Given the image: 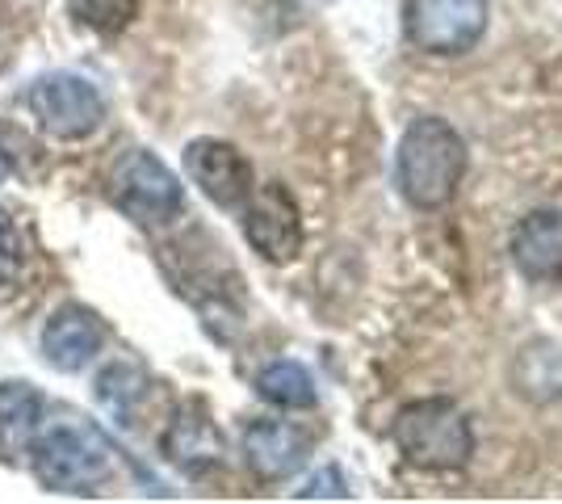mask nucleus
Returning <instances> with one entry per match:
<instances>
[{"label":"nucleus","mask_w":562,"mask_h":504,"mask_svg":"<svg viewBox=\"0 0 562 504\" xmlns=\"http://www.w3.org/2000/svg\"><path fill=\"white\" fill-rule=\"evenodd\" d=\"M470 168L462 131L441 114H420L403 126L395 147V186L412 211H446Z\"/></svg>","instance_id":"nucleus-1"},{"label":"nucleus","mask_w":562,"mask_h":504,"mask_svg":"<svg viewBox=\"0 0 562 504\" xmlns=\"http://www.w3.org/2000/svg\"><path fill=\"white\" fill-rule=\"evenodd\" d=\"M391 441L407 467L424 475H453L474 458V425L449 395H424L395 412Z\"/></svg>","instance_id":"nucleus-2"},{"label":"nucleus","mask_w":562,"mask_h":504,"mask_svg":"<svg viewBox=\"0 0 562 504\" xmlns=\"http://www.w3.org/2000/svg\"><path fill=\"white\" fill-rule=\"evenodd\" d=\"M34 475L50 492H97L114 475L110 441L85 421H55L34 433Z\"/></svg>","instance_id":"nucleus-3"},{"label":"nucleus","mask_w":562,"mask_h":504,"mask_svg":"<svg viewBox=\"0 0 562 504\" xmlns=\"http://www.w3.org/2000/svg\"><path fill=\"white\" fill-rule=\"evenodd\" d=\"M105 190L117 211L139 227H165L186 211V190L177 172L147 147H126L117 156L105 177Z\"/></svg>","instance_id":"nucleus-4"},{"label":"nucleus","mask_w":562,"mask_h":504,"mask_svg":"<svg viewBox=\"0 0 562 504\" xmlns=\"http://www.w3.org/2000/svg\"><path fill=\"white\" fill-rule=\"evenodd\" d=\"M492 0H403V38L428 59H462L483 43Z\"/></svg>","instance_id":"nucleus-5"},{"label":"nucleus","mask_w":562,"mask_h":504,"mask_svg":"<svg viewBox=\"0 0 562 504\" xmlns=\"http://www.w3.org/2000/svg\"><path fill=\"white\" fill-rule=\"evenodd\" d=\"M25 105L55 139H85L105 122V101L85 76L47 72L25 89Z\"/></svg>","instance_id":"nucleus-6"},{"label":"nucleus","mask_w":562,"mask_h":504,"mask_svg":"<svg viewBox=\"0 0 562 504\" xmlns=\"http://www.w3.org/2000/svg\"><path fill=\"white\" fill-rule=\"evenodd\" d=\"M244 240L269 265H290L303 253V211L281 181L252 186L244 198Z\"/></svg>","instance_id":"nucleus-7"},{"label":"nucleus","mask_w":562,"mask_h":504,"mask_svg":"<svg viewBox=\"0 0 562 504\" xmlns=\"http://www.w3.org/2000/svg\"><path fill=\"white\" fill-rule=\"evenodd\" d=\"M186 172L189 181L206 193L214 206H223V211L244 206V198L257 186L252 181V165L227 139H193L186 147Z\"/></svg>","instance_id":"nucleus-8"},{"label":"nucleus","mask_w":562,"mask_h":504,"mask_svg":"<svg viewBox=\"0 0 562 504\" xmlns=\"http://www.w3.org/2000/svg\"><path fill=\"white\" fill-rule=\"evenodd\" d=\"M165 455L172 467H181L193 480H202V475H211V471L223 467L227 437L211 421L206 404L189 400V404H181V408L172 412V421H168L165 429Z\"/></svg>","instance_id":"nucleus-9"},{"label":"nucleus","mask_w":562,"mask_h":504,"mask_svg":"<svg viewBox=\"0 0 562 504\" xmlns=\"http://www.w3.org/2000/svg\"><path fill=\"white\" fill-rule=\"evenodd\" d=\"M239 450H244V467L260 483H281L303 471L306 455H311V433H303L290 421H252L244 429Z\"/></svg>","instance_id":"nucleus-10"},{"label":"nucleus","mask_w":562,"mask_h":504,"mask_svg":"<svg viewBox=\"0 0 562 504\" xmlns=\"http://www.w3.org/2000/svg\"><path fill=\"white\" fill-rule=\"evenodd\" d=\"M508 257L516 273L529 282H541V287L562 282V211L554 206L529 211L508 236Z\"/></svg>","instance_id":"nucleus-11"},{"label":"nucleus","mask_w":562,"mask_h":504,"mask_svg":"<svg viewBox=\"0 0 562 504\" xmlns=\"http://www.w3.org/2000/svg\"><path fill=\"white\" fill-rule=\"evenodd\" d=\"M101 320H97L89 307H59V312L47 320V328H43V358L55 366V370H85L89 361L101 354Z\"/></svg>","instance_id":"nucleus-12"},{"label":"nucleus","mask_w":562,"mask_h":504,"mask_svg":"<svg viewBox=\"0 0 562 504\" xmlns=\"http://www.w3.org/2000/svg\"><path fill=\"white\" fill-rule=\"evenodd\" d=\"M513 391L529 404H559L562 400V345L559 340H533L513 361Z\"/></svg>","instance_id":"nucleus-13"},{"label":"nucleus","mask_w":562,"mask_h":504,"mask_svg":"<svg viewBox=\"0 0 562 504\" xmlns=\"http://www.w3.org/2000/svg\"><path fill=\"white\" fill-rule=\"evenodd\" d=\"M43 425V400L25 383H0V458H22Z\"/></svg>","instance_id":"nucleus-14"},{"label":"nucleus","mask_w":562,"mask_h":504,"mask_svg":"<svg viewBox=\"0 0 562 504\" xmlns=\"http://www.w3.org/2000/svg\"><path fill=\"white\" fill-rule=\"evenodd\" d=\"M257 395L265 404L285 412H303L319 404V391H315V379L311 370L299 366V361H273L257 374Z\"/></svg>","instance_id":"nucleus-15"},{"label":"nucleus","mask_w":562,"mask_h":504,"mask_svg":"<svg viewBox=\"0 0 562 504\" xmlns=\"http://www.w3.org/2000/svg\"><path fill=\"white\" fill-rule=\"evenodd\" d=\"M147 374L135 370V366H110L101 379H97V400H101V408L110 412L114 421L122 425H131L135 421V408L143 404V395H147Z\"/></svg>","instance_id":"nucleus-16"},{"label":"nucleus","mask_w":562,"mask_h":504,"mask_svg":"<svg viewBox=\"0 0 562 504\" xmlns=\"http://www.w3.org/2000/svg\"><path fill=\"white\" fill-rule=\"evenodd\" d=\"M71 18L97 34H122L139 18V0H68Z\"/></svg>","instance_id":"nucleus-17"},{"label":"nucleus","mask_w":562,"mask_h":504,"mask_svg":"<svg viewBox=\"0 0 562 504\" xmlns=\"http://www.w3.org/2000/svg\"><path fill=\"white\" fill-rule=\"evenodd\" d=\"M22 265H25V253L18 232L9 223H0V287H13L22 278Z\"/></svg>","instance_id":"nucleus-18"},{"label":"nucleus","mask_w":562,"mask_h":504,"mask_svg":"<svg viewBox=\"0 0 562 504\" xmlns=\"http://www.w3.org/2000/svg\"><path fill=\"white\" fill-rule=\"evenodd\" d=\"M299 496H336V501H349V483L340 475V467H324Z\"/></svg>","instance_id":"nucleus-19"},{"label":"nucleus","mask_w":562,"mask_h":504,"mask_svg":"<svg viewBox=\"0 0 562 504\" xmlns=\"http://www.w3.org/2000/svg\"><path fill=\"white\" fill-rule=\"evenodd\" d=\"M4 172H9V152L0 147V181H4Z\"/></svg>","instance_id":"nucleus-20"}]
</instances>
